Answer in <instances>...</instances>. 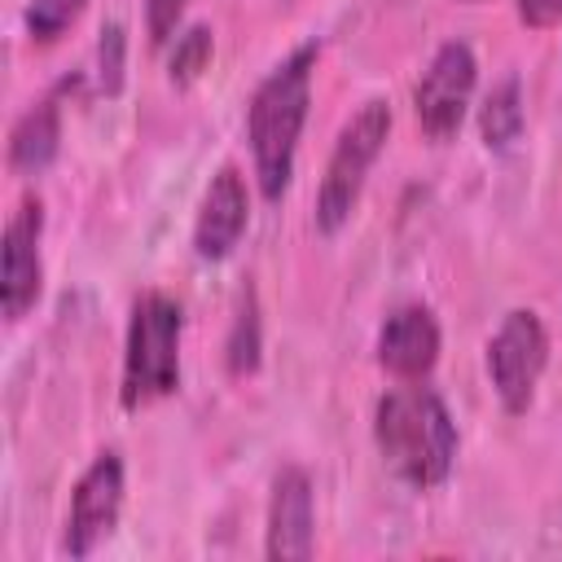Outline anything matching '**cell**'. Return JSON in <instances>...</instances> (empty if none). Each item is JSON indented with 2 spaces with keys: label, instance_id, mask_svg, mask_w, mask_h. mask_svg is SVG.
<instances>
[{
  "label": "cell",
  "instance_id": "6da1fadb",
  "mask_svg": "<svg viewBox=\"0 0 562 562\" xmlns=\"http://www.w3.org/2000/svg\"><path fill=\"white\" fill-rule=\"evenodd\" d=\"M373 443H378L386 470L408 487H439L457 461L452 413L422 382H400L386 395H378Z\"/></svg>",
  "mask_w": 562,
  "mask_h": 562
},
{
  "label": "cell",
  "instance_id": "7a4b0ae2",
  "mask_svg": "<svg viewBox=\"0 0 562 562\" xmlns=\"http://www.w3.org/2000/svg\"><path fill=\"white\" fill-rule=\"evenodd\" d=\"M312 66H316V44H299L285 61H277L263 75V83L255 88L246 105V140L255 158V180L268 202H281L294 176V149H299V132L312 105Z\"/></svg>",
  "mask_w": 562,
  "mask_h": 562
},
{
  "label": "cell",
  "instance_id": "3957f363",
  "mask_svg": "<svg viewBox=\"0 0 562 562\" xmlns=\"http://www.w3.org/2000/svg\"><path fill=\"white\" fill-rule=\"evenodd\" d=\"M180 329H184V312L171 294L145 290L132 303L123 382H119V404L127 413H140L180 386Z\"/></svg>",
  "mask_w": 562,
  "mask_h": 562
},
{
  "label": "cell",
  "instance_id": "277c9868",
  "mask_svg": "<svg viewBox=\"0 0 562 562\" xmlns=\"http://www.w3.org/2000/svg\"><path fill=\"white\" fill-rule=\"evenodd\" d=\"M391 136V105L386 101H364L338 132L334 140V154L325 162V176H321V189H316V228L321 233H338L356 202H360V189H364V176L369 167L378 162L382 145Z\"/></svg>",
  "mask_w": 562,
  "mask_h": 562
},
{
  "label": "cell",
  "instance_id": "5b68a950",
  "mask_svg": "<svg viewBox=\"0 0 562 562\" xmlns=\"http://www.w3.org/2000/svg\"><path fill=\"white\" fill-rule=\"evenodd\" d=\"M549 364V334L531 307H514L487 338V378L505 413H527L536 382Z\"/></svg>",
  "mask_w": 562,
  "mask_h": 562
},
{
  "label": "cell",
  "instance_id": "8992f818",
  "mask_svg": "<svg viewBox=\"0 0 562 562\" xmlns=\"http://www.w3.org/2000/svg\"><path fill=\"white\" fill-rule=\"evenodd\" d=\"M474 70L479 66H474V53L465 40H448L435 48L430 66L422 70V79L413 88V114L430 140L457 136L465 105H470V92H474Z\"/></svg>",
  "mask_w": 562,
  "mask_h": 562
},
{
  "label": "cell",
  "instance_id": "52a82bcc",
  "mask_svg": "<svg viewBox=\"0 0 562 562\" xmlns=\"http://www.w3.org/2000/svg\"><path fill=\"white\" fill-rule=\"evenodd\" d=\"M119 509H123V461L119 452H97L70 492L61 549L70 558H88L101 540H110Z\"/></svg>",
  "mask_w": 562,
  "mask_h": 562
},
{
  "label": "cell",
  "instance_id": "ba28073f",
  "mask_svg": "<svg viewBox=\"0 0 562 562\" xmlns=\"http://www.w3.org/2000/svg\"><path fill=\"white\" fill-rule=\"evenodd\" d=\"M40 233H44V206L40 198H22L18 211L4 224V272H0V303L9 321H22L44 285L40 263Z\"/></svg>",
  "mask_w": 562,
  "mask_h": 562
},
{
  "label": "cell",
  "instance_id": "9c48e42d",
  "mask_svg": "<svg viewBox=\"0 0 562 562\" xmlns=\"http://www.w3.org/2000/svg\"><path fill=\"white\" fill-rule=\"evenodd\" d=\"M316 549V514H312V479L299 465L277 470L268 496V540L263 553L272 562H303Z\"/></svg>",
  "mask_w": 562,
  "mask_h": 562
},
{
  "label": "cell",
  "instance_id": "30bf717a",
  "mask_svg": "<svg viewBox=\"0 0 562 562\" xmlns=\"http://www.w3.org/2000/svg\"><path fill=\"white\" fill-rule=\"evenodd\" d=\"M246 220H250V198H246V180L233 162H224L206 193H202V206H198V224H193V250L198 259H228L233 246L241 241L246 233Z\"/></svg>",
  "mask_w": 562,
  "mask_h": 562
},
{
  "label": "cell",
  "instance_id": "8fae6325",
  "mask_svg": "<svg viewBox=\"0 0 562 562\" xmlns=\"http://www.w3.org/2000/svg\"><path fill=\"white\" fill-rule=\"evenodd\" d=\"M439 360V321L422 303L395 307L378 329V364L400 382H422Z\"/></svg>",
  "mask_w": 562,
  "mask_h": 562
},
{
  "label": "cell",
  "instance_id": "7c38bea8",
  "mask_svg": "<svg viewBox=\"0 0 562 562\" xmlns=\"http://www.w3.org/2000/svg\"><path fill=\"white\" fill-rule=\"evenodd\" d=\"M57 145H61V105H57V97H44L13 123L9 167L18 176H40L57 158Z\"/></svg>",
  "mask_w": 562,
  "mask_h": 562
},
{
  "label": "cell",
  "instance_id": "4fadbf2b",
  "mask_svg": "<svg viewBox=\"0 0 562 562\" xmlns=\"http://www.w3.org/2000/svg\"><path fill=\"white\" fill-rule=\"evenodd\" d=\"M479 132H483L487 149H509L518 140V132H522V88H518L514 75L501 79L487 92V101L479 110Z\"/></svg>",
  "mask_w": 562,
  "mask_h": 562
},
{
  "label": "cell",
  "instance_id": "5bb4252c",
  "mask_svg": "<svg viewBox=\"0 0 562 562\" xmlns=\"http://www.w3.org/2000/svg\"><path fill=\"white\" fill-rule=\"evenodd\" d=\"M228 373L246 378L259 369V307H255V290L246 285L237 299V316H233V334H228Z\"/></svg>",
  "mask_w": 562,
  "mask_h": 562
},
{
  "label": "cell",
  "instance_id": "9a60e30c",
  "mask_svg": "<svg viewBox=\"0 0 562 562\" xmlns=\"http://www.w3.org/2000/svg\"><path fill=\"white\" fill-rule=\"evenodd\" d=\"M83 4L88 0H26V31H31V40H40V44L61 40L75 26V18L83 13Z\"/></svg>",
  "mask_w": 562,
  "mask_h": 562
},
{
  "label": "cell",
  "instance_id": "2e32d148",
  "mask_svg": "<svg viewBox=\"0 0 562 562\" xmlns=\"http://www.w3.org/2000/svg\"><path fill=\"white\" fill-rule=\"evenodd\" d=\"M211 26H189L184 35H176V53H171V83L189 88L206 66H211Z\"/></svg>",
  "mask_w": 562,
  "mask_h": 562
},
{
  "label": "cell",
  "instance_id": "e0dca14e",
  "mask_svg": "<svg viewBox=\"0 0 562 562\" xmlns=\"http://www.w3.org/2000/svg\"><path fill=\"white\" fill-rule=\"evenodd\" d=\"M97 70H101V88L105 92H119V83H123V26H114V22L101 31Z\"/></svg>",
  "mask_w": 562,
  "mask_h": 562
},
{
  "label": "cell",
  "instance_id": "ac0fdd59",
  "mask_svg": "<svg viewBox=\"0 0 562 562\" xmlns=\"http://www.w3.org/2000/svg\"><path fill=\"white\" fill-rule=\"evenodd\" d=\"M184 9H189V0H145V31H149V44L154 48H162L176 35Z\"/></svg>",
  "mask_w": 562,
  "mask_h": 562
},
{
  "label": "cell",
  "instance_id": "d6986e66",
  "mask_svg": "<svg viewBox=\"0 0 562 562\" xmlns=\"http://www.w3.org/2000/svg\"><path fill=\"white\" fill-rule=\"evenodd\" d=\"M518 18L536 31H549L562 22V0H518Z\"/></svg>",
  "mask_w": 562,
  "mask_h": 562
}]
</instances>
